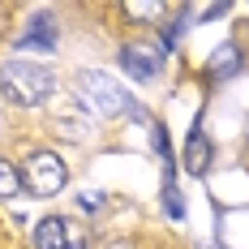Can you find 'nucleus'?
Listing matches in <instances>:
<instances>
[{
  "label": "nucleus",
  "mask_w": 249,
  "mask_h": 249,
  "mask_svg": "<svg viewBox=\"0 0 249 249\" xmlns=\"http://www.w3.org/2000/svg\"><path fill=\"white\" fill-rule=\"evenodd\" d=\"M180 30H185L180 22H172V26H168V35H163V43H168V48H176V43H180Z\"/></svg>",
  "instance_id": "obj_12"
},
{
  "label": "nucleus",
  "mask_w": 249,
  "mask_h": 249,
  "mask_svg": "<svg viewBox=\"0 0 249 249\" xmlns=\"http://www.w3.org/2000/svg\"><path fill=\"white\" fill-rule=\"evenodd\" d=\"M121 65H124V73L129 77H155L159 73V52L155 48H142V43H124L121 48Z\"/></svg>",
  "instance_id": "obj_5"
},
{
  "label": "nucleus",
  "mask_w": 249,
  "mask_h": 249,
  "mask_svg": "<svg viewBox=\"0 0 249 249\" xmlns=\"http://www.w3.org/2000/svg\"><path fill=\"white\" fill-rule=\"evenodd\" d=\"M241 69V48L236 43H219L211 52V77H232Z\"/></svg>",
  "instance_id": "obj_7"
},
{
  "label": "nucleus",
  "mask_w": 249,
  "mask_h": 249,
  "mask_svg": "<svg viewBox=\"0 0 249 249\" xmlns=\"http://www.w3.org/2000/svg\"><path fill=\"white\" fill-rule=\"evenodd\" d=\"M18 189H22V176H18V168L0 159V198H13Z\"/></svg>",
  "instance_id": "obj_8"
},
{
  "label": "nucleus",
  "mask_w": 249,
  "mask_h": 249,
  "mask_svg": "<svg viewBox=\"0 0 249 249\" xmlns=\"http://www.w3.org/2000/svg\"><path fill=\"white\" fill-rule=\"evenodd\" d=\"M77 202H82V211H86V215H95V211L103 206V194H95V189H86V194H82Z\"/></svg>",
  "instance_id": "obj_11"
},
{
  "label": "nucleus",
  "mask_w": 249,
  "mask_h": 249,
  "mask_svg": "<svg viewBox=\"0 0 249 249\" xmlns=\"http://www.w3.org/2000/svg\"><path fill=\"white\" fill-rule=\"evenodd\" d=\"M163 211H168L172 219H185V198L176 194V185H172V180L163 185Z\"/></svg>",
  "instance_id": "obj_9"
},
{
  "label": "nucleus",
  "mask_w": 249,
  "mask_h": 249,
  "mask_svg": "<svg viewBox=\"0 0 249 249\" xmlns=\"http://www.w3.org/2000/svg\"><path fill=\"white\" fill-rule=\"evenodd\" d=\"M77 95H82V103L90 112H99V116H121V112H129L124 86H116L107 73H77Z\"/></svg>",
  "instance_id": "obj_2"
},
{
  "label": "nucleus",
  "mask_w": 249,
  "mask_h": 249,
  "mask_svg": "<svg viewBox=\"0 0 249 249\" xmlns=\"http://www.w3.org/2000/svg\"><path fill=\"white\" fill-rule=\"evenodd\" d=\"M65 180H69V168H65L60 155H52V150L30 155V163L22 168V185L35 194V198H52V194H60Z\"/></svg>",
  "instance_id": "obj_3"
},
{
  "label": "nucleus",
  "mask_w": 249,
  "mask_h": 249,
  "mask_svg": "<svg viewBox=\"0 0 249 249\" xmlns=\"http://www.w3.org/2000/svg\"><path fill=\"white\" fill-rule=\"evenodd\" d=\"M35 245H39V249H82V236H73L65 219L48 215V219L35 224Z\"/></svg>",
  "instance_id": "obj_4"
},
{
  "label": "nucleus",
  "mask_w": 249,
  "mask_h": 249,
  "mask_svg": "<svg viewBox=\"0 0 249 249\" xmlns=\"http://www.w3.org/2000/svg\"><path fill=\"white\" fill-rule=\"evenodd\" d=\"M0 86H4V95H9L13 103H22V107H35V103L52 99V90H56V73H52L48 65L9 60V65L0 69Z\"/></svg>",
  "instance_id": "obj_1"
},
{
  "label": "nucleus",
  "mask_w": 249,
  "mask_h": 249,
  "mask_svg": "<svg viewBox=\"0 0 249 249\" xmlns=\"http://www.w3.org/2000/svg\"><path fill=\"white\" fill-rule=\"evenodd\" d=\"M211 159H215L211 138H206L202 129H194V133H189V142H185V168H189L194 176H202L206 168H211Z\"/></svg>",
  "instance_id": "obj_6"
},
{
  "label": "nucleus",
  "mask_w": 249,
  "mask_h": 249,
  "mask_svg": "<svg viewBox=\"0 0 249 249\" xmlns=\"http://www.w3.org/2000/svg\"><path fill=\"white\" fill-rule=\"evenodd\" d=\"M124 13H129V18H138V22H150V18H159V13H163V4H124Z\"/></svg>",
  "instance_id": "obj_10"
}]
</instances>
